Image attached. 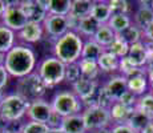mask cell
<instances>
[{
  "mask_svg": "<svg viewBox=\"0 0 153 133\" xmlns=\"http://www.w3.org/2000/svg\"><path fill=\"white\" fill-rule=\"evenodd\" d=\"M108 27L116 35H119L131 27V17L126 13H114L112 15L111 20L108 22Z\"/></svg>",
  "mask_w": 153,
  "mask_h": 133,
  "instance_id": "cell-24",
  "label": "cell"
},
{
  "mask_svg": "<svg viewBox=\"0 0 153 133\" xmlns=\"http://www.w3.org/2000/svg\"><path fill=\"white\" fill-rule=\"evenodd\" d=\"M48 125L43 123H36V121H29L24 124L22 128V133H47L48 132Z\"/></svg>",
  "mask_w": 153,
  "mask_h": 133,
  "instance_id": "cell-36",
  "label": "cell"
},
{
  "mask_svg": "<svg viewBox=\"0 0 153 133\" xmlns=\"http://www.w3.org/2000/svg\"><path fill=\"white\" fill-rule=\"evenodd\" d=\"M61 129L64 133H85V123L83 114H73L69 117H64L61 123Z\"/></svg>",
  "mask_w": 153,
  "mask_h": 133,
  "instance_id": "cell-18",
  "label": "cell"
},
{
  "mask_svg": "<svg viewBox=\"0 0 153 133\" xmlns=\"http://www.w3.org/2000/svg\"><path fill=\"white\" fill-rule=\"evenodd\" d=\"M128 57L131 59V61L137 68L146 65V63H148V47H146V43L139 41L136 44L129 45Z\"/></svg>",
  "mask_w": 153,
  "mask_h": 133,
  "instance_id": "cell-15",
  "label": "cell"
},
{
  "mask_svg": "<svg viewBox=\"0 0 153 133\" xmlns=\"http://www.w3.org/2000/svg\"><path fill=\"white\" fill-rule=\"evenodd\" d=\"M20 8L24 12L28 22L32 23H44V20L48 16L45 7L43 4V0H24L20 1Z\"/></svg>",
  "mask_w": 153,
  "mask_h": 133,
  "instance_id": "cell-9",
  "label": "cell"
},
{
  "mask_svg": "<svg viewBox=\"0 0 153 133\" xmlns=\"http://www.w3.org/2000/svg\"><path fill=\"white\" fill-rule=\"evenodd\" d=\"M52 113H53L52 105L49 103L44 101V100H37V101L32 103L27 112L31 121H36V123H43V124L48 123Z\"/></svg>",
  "mask_w": 153,
  "mask_h": 133,
  "instance_id": "cell-11",
  "label": "cell"
},
{
  "mask_svg": "<svg viewBox=\"0 0 153 133\" xmlns=\"http://www.w3.org/2000/svg\"><path fill=\"white\" fill-rule=\"evenodd\" d=\"M43 4L47 12L56 16H68L72 8L71 0H45V1L43 0Z\"/></svg>",
  "mask_w": 153,
  "mask_h": 133,
  "instance_id": "cell-17",
  "label": "cell"
},
{
  "mask_svg": "<svg viewBox=\"0 0 153 133\" xmlns=\"http://www.w3.org/2000/svg\"><path fill=\"white\" fill-rule=\"evenodd\" d=\"M126 85H128L129 92L139 96V94H143L146 91L148 77H146V75H139V76L129 77V79H126Z\"/></svg>",
  "mask_w": 153,
  "mask_h": 133,
  "instance_id": "cell-26",
  "label": "cell"
},
{
  "mask_svg": "<svg viewBox=\"0 0 153 133\" xmlns=\"http://www.w3.org/2000/svg\"><path fill=\"white\" fill-rule=\"evenodd\" d=\"M47 133H64L63 129L61 128H57V129H48V132Z\"/></svg>",
  "mask_w": 153,
  "mask_h": 133,
  "instance_id": "cell-46",
  "label": "cell"
},
{
  "mask_svg": "<svg viewBox=\"0 0 153 133\" xmlns=\"http://www.w3.org/2000/svg\"><path fill=\"white\" fill-rule=\"evenodd\" d=\"M136 109L143 112L149 119L153 120V93H148V94L141 96L140 99L137 100Z\"/></svg>",
  "mask_w": 153,
  "mask_h": 133,
  "instance_id": "cell-32",
  "label": "cell"
},
{
  "mask_svg": "<svg viewBox=\"0 0 153 133\" xmlns=\"http://www.w3.org/2000/svg\"><path fill=\"white\" fill-rule=\"evenodd\" d=\"M100 27H101V24L96 22L92 16H87L80 20L77 31L80 32L81 35H85V36H95Z\"/></svg>",
  "mask_w": 153,
  "mask_h": 133,
  "instance_id": "cell-28",
  "label": "cell"
},
{
  "mask_svg": "<svg viewBox=\"0 0 153 133\" xmlns=\"http://www.w3.org/2000/svg\"><path fill=\"white\" fill-rule=\"evenodd\" d=\"M36 65L35 52L27 45H16L5 55L4 67L11 76L17 79L33 73Z\"/></svg>",
  "mask_w": 153,
  "mask_h": 133,
  "instance_id": "cell-1",
  "label": "cell"
},
{
  "mask_svg": "<svg viewBox=\"0 0 153 133\" xmlns=\"http://www.w3.org/2000/svg\"><path fill=\"white\" fill-rule=\"evenodd\" d=\"M152 89H153V80H152Z\"/></svg>",
  "mask_w": 153,
  "mask_h": 133,
  "instance_id": "cell-48",
  "label": "cell"
},
{
  "mask_svg": "<svg viewBox=\"0 0 153 133\" xmlns=\"http://www.w3.org/2000/svg\"><path fill=\"white\" fill-rule=\"evenodd\" d=\"M107 49L102 48L101 45H99L95 40H88L84 43L83 52H81V60H89V61H96L100 59V56L102 55Z\"/></svg>",
  "mask_w": 153,
  "mask_h": 133,
  "instance_id": "cell-21",
  "label": "cell"
},
{
  "mask_svg": "<svg viewBox=\"0 0 153 133\" xmlns=\"http://www.w3.org/2000/svg\"><path fill=\"white\" fill-rule=\"evenodd\" d=\"M112 15H113V12H112V10H111L108 3L95 1V5H93V10H92L91 16H92L97 23H100L101 25L108 24V22L111 20Z\"/></svg>",
  "mask_w": 153,
  "mask_h": 133,
  "instance_id": "cell-19",
  "label": "cell"
},
{
  "mask_svg": "<svg viewBox=\"0 0 153 133\" xmlns=\"http://www.w3.org/2000/svg\"><path fill=\"white\" fill-rule=\"evenodd\" d=\"M108 4H109L113 15L114 13H126L129 10L128 1H124V0H111V1H108Z\"/></svg>",
  "mask_w": 153,
  "mask_h": 133,
  "instance_id": "cell-38",
  "label": "cell"
},
{
  "mask_svg": "<svg viewBox=\"0 0 153 133\" xmlns=\"http://www.w3.org/2000/svg\"><path fill=\"white\" fill-rule=\"evenodd\" d=\"M141 5L139 10L134 13V23H136V27L141 31L146 29L149 25L153 23V4L152 5H146L148 3L140 1Z\"/></svg>",
  "mask_w": 153,
  "mask_h": 133,
  "instance_id": "cell-16",
  "label": "cell"
},
{
  "mask_svg": "<svg viewBox=\"0 0 153 133\" xmlns=\"http://www.w3.org/2000/svg\"><path fill=\"white\" fill-rule=\"evenodd\" d=\"M51 105L55 113H57L64 119V117H69L73 114H79L81 109V100L73 92L64 91V92L55 94Z\"/></svg>",
  "mask_w": 153,
  "mask_h": 133,
  "instance_id": "cell-6",
  "label": "cell"
},
{
  "mask_svg": "<svg viewBox=\"0 0 153 133\" xmlns=\"http://www.w3.org/2000/svg\"><path fill=\"white\" fill-rule=\"evenodd\" d=\"M140 133H153V121H152V123H149Z\"/></svg>",
  "mask_w": 153,
  "mask_h": 133,
  "instance_id": "cell-44",
  "label": "cell"
},
{
  "mask_svg": "<svg viewBox=\"0 0 153 133\" xmlns=\"http://www.w3.org/2000/svg\"><path fill=\"white\" fill-rule=\"evenodd\" d=\"M44 29L52 37V39H60L67 32H69L68 19L67 16H56V15H48L44 20Z\"/></svg>",
  "mask_w": 153,
  "mask_h": 133,
  "instance_id": "cell-10",
  "label": "cell"
},
{
  "mask_svg": "<svg viewBox=\"0 0 153 133\" xmlns=\"http://www.w3.org/2000/svg\"><path fill=\"white\" fill-rule=\"evenodd\" d=\"M105 91L108 92V94L111 96V99L114 103L119 101L123 97V94L128 92V85H126V77H124L123 75L120 76H112L109 79V81L104 85Z\"/></svg>",
  "mask_w": 153,
  "mask_h": 133,
  "instance_id": "cell-13",
  "label": "cell"
},
{
  "mask_svg": "<svg viewBox=\"0 0 153 133\" xmlns=\"http://www.w3.org/2000/svg\"><path fill=\"white\" fill-rule=\"evenodd\" d=\"M84 43L81 40L80 35L75 31H69L63 37L57 39L53 45L55 57L59 59L65 65L77 63L79 59H81Z\"/></svg>",
  "mask_w": 153,
  "mask_h": 133,
  "instance_id": "cell-2",
  "label": "cell"
},
{
  "mask_svg": "<svg viewBox=\"0 0 153 133\" xmlns=\"http://www.w3.org/2000/svg\"><path fill=\"white\" fill-rule=\"evenodd\" d=\"M148 47V63H146V73L149 76V80H153V44L146 43Z\"/></svg>",
  "mask_w": 153,
  "mask_h": 133,
  "instance_id": "cell-40",
  "label": "cell"
},
{
  "mask_svg": "<svg viewBox=\"0 0 153 133\" xmlns=\"http://www.w3.org/2000/svg\"><path fill=\"white\" fill-rule=\"evenodd\" d=\"M23 125L19 124V121L12 123H3V126H0V133H22Z\"/></svg>",
  "mask_w": 153,
  "mask_h": 133,
  "instance_id": "cell-39",
  "label": "cell"
},
{
  "mask_svg": "<svg viewBox=\"0 0 153 133\" xmlns=\"http://www.w3.org/2000/svg\"><path fill=\"white\" fill-rule=\"evenodd\" d=\"M119 36L121 37L124 41L129 44V45H132V44H136L141 41V29H139L136 25H131L129 28H126L124 32H121V33H119Z\"/></svg>",
  "mask_w": 153,
  "mask_h": 133,
  "instance_id": "cell-33",
  "label": "cell"
},
{
  "mask_svg": "<svg viewBox=\"0 0 153 133\" xmlns=\"http://www.w3.org/2000/svg\"><path fill=\"white\" fill-rule=\"evenodd\" d=\"M109 112H111V119L113 121H116V123H119V124H125L126 120H128V117H129V114H131L133 111H129V109L123 105L121 103L116 101L111 106Z\"/></svg>",
  "mask_w": 153,
  "mask_h": 133,
  "instance_id": "cell-29",
  "label": "cell"
},
{
  "mask_svg": "<svg viewBox=\"0 0 153 133\" xmlns=\"http://www.w3.org/2000/svg\"><path fill=\"white\" fill-rule=\"evenodd\" d=\"M1 20H3V25L10 28L13 32L15 31L20 32L28 24V19L25 17L24 12L20 8V1H17V3L7 1V8H5L4 13H3Z\"/></svg>",
  "mask_w": 153,
  "mask_h": 133,
  "instance_id": "cell-8",
  "label": "cell"
},
{
  "mask_svg": "<svg viewBox=\"0 0 153 133\" xmlns=\"http://www.w3.org/2000/svg\"><path fill=\"white\" fill-rule=\"evenodd\" d=\"M4 94H3V92L1 91H0V106H1V104H3V100H4Z\"/></svg>",
  "mask_w": 153,
  "mask_h": 133,
  "instance_id": "cell-47",
  "label": "cell"
},
{
  "mask_svg": "<svg viewBox=\"0 0 153 133\" xmlns=\"http://www.w3.org/2000/svg\"><path fill=\"white\" fill-rule=\"evenodd\" d=\"M37 75L42 77L47 88L55 87L65 80V64L61 63L59 59L47 57L40 63Z\"/></svg>",
  "mask_w": 153,
  "mask_h": 133,
  "instance_id": "cell-5",
  "label": "cell"
},
{
  "mask_svg": "<svg viewBox=\"0 0 153 133\" xmlns=\"http://www.w3.org/2000/svg\"><path fill=\"white\" fill-rule=\"evenodd\" d=\"M29 105L31 103H28L19 94H8L4 97L3 104L0 106V120L3 123L19 121L28 112Z\"/></svg>",
  "mask_w": 153,
  "mask_h": 133,
  "instance_id": "cell-4",
  "label": "cell"
},
{
  "mask_svg": "<svg viewBox=\"0 0 153 133\" xmlns=\"http://www.w3.org/2000/svg\"><path fill=\"white\" fill-rule=\"evenodd\" d=\"M8 77H10V73L7 72L4 65H0V91L7 85L8 82Z\"/></svg>",
  "mask_w": 153,
  "mask_h": 133,
  "instance_id": "cell-42",
  "label": "cell"
},
{
  "mask_svg": "<svg viewBox=\"0 0 153 133\" xmlns=\"http://www.w3.org/2000/svg\"><path fill=\"white\" fill-rule=\"evenodd\" d=\"M96 103H97V106H101V108H105V109H111V106L114 104V101L111 99V96L108 94V92L105 91L104 87L97 89V93H96Z\"/></svg>",
  "mask_w": 153,
  "mask_h": 133,
  "instance_id": "cell-34",
  "label": "cell"
},
{
  "mask_svg": "<svg viewBox=\"0 0 153 133\" xmlns=\"http://www.w3.org/2000/svg\"><path fill=\"white\" fill-rule=\"evenodd\" d=\"M143 32H144V36H145L146 40H148V43L153 44V23L146 29H144Z\"/></svg>",
  "mask_w": 153,
  "mask_h": 133,
  "instance_id": "cell-43",
  "label": "cell"
},
{
  "mask_svg": "<svg viewBox=\"0 0 153 133\" xmlns=\"http://www.w3.org/2000/svg\"><path fill=\"white\" fill-rule=\"evenodd\" d=\"M109 133H136L132 128H129L126 124H116L114 126H112Z\"/></svg>",
  "mask_w": 153,
  "mask_h": 133,
  "instance_id": "cell-41",
  "label": "cell"
},
{
  "mask_svg": "<svg viewBox=\"0 0 153 133\" xmlns=\"http://www.w3.org/2000/svg\"><path fill=\"white\" fill-rule=\"evenodd\" d=\"M107 51H109L111 53H113L114 56H117L119 59H123L125 56H128L129 52V44L124 41L119 35H116V39L111 44L109 47L107 48Z\"/></svg>",
  "mask_w": 153,
  "mask_h": 133,
  "instance_id": "cell-31",
  "label": "cell"
},
{
  "mask_svg": "<svg viewBox=\"0 0 153 133\" xmlns=\"http://www.w3.org/2000/svg\"><path fill=\"white\" fill-rule=\"evenodd\" d=\"M120 59L109 51H105L97 60V65L102 72H114L119 69Z\"/></svg>",
  "mask_w": 153,
  "mask_h": 133,
  "instance_id": "cell-23",
  "label": "cell"
},
{
  "mask_svg": "<svg viewBox=\"0 0 153 133\" xmlns=\"http://www.w3.org/2000/svg\"><path fill=\"white\" fill-rule=\"evenodd\" d=\"M83 119L85 123L87 131H95V129H104L111 123V112L109 109L101 108V106H89L85 108L83 112Z\"/></svg>",
  "mask_w": 153,
  "mask_h": 133,
  "instance_id": "cell-7",
  "label": "cell"
},
{
  "mask_svg": "<svg viewBox=\"0 0 153 133\" xmlns=\"http://www.w3.org/2000/svg\"><path fill=\"white\" fill-rule=\"evenodd\" d=\"M73 91H75L76 96L81 100V101H88V100L93 99L96 96V92H97V82L96 80H89V79H85L81 76L75 84L72 85Z\"/></svg>",
  "mask_w": 153,
  "mask_h": 133,
  "instance_id": "cell-12",
  "label": "cell"
},
{
  "mask_svg": "<svg viewBox=\"0 0 153 133\" xmlns=\"http://www.w3.org/2000/svg\"><path fill=\"white\" fill-rule=\"evenodd\" d=\"M152 121L153 120L149 119V117L146 116V114H144L143 112L134 109V111L129 114V117H128V120H126L125 124L129 126V128L133 129L136 133H140L149 123H152Z\"/></svg>",
  "mask_w": 153,
  "mask_h": 133,
  "instance_id": "cell-22",
  "label": "cell"
},
{
  "mask_svg": "<svg viewBox=\"0 0 153 133\" xmlns=\"http://www.w3.org/2000/svg\"><path fill=\"white\" fill-rule=\"evenodd\" d=\"M137 97H136V94H133L132 92H126L123 94V97L119 100V103H121L124 106H126V108L129 109V111H134L136 109V105H137Z\"/></svg>",
  "mask_w": 153,
  "mask_h": 133,
  "instance_id": "cell-37",
  "label": "cell"
},
{
  "mask_svg": "<svg viewBox=\"0 0 153 133\" xmlns=\"http://www.w3.org/2000/svg\"><path fill=\"white\" fill-rule=\"evenodd\" d=\"M5 8H7V1H3V0H0V16H3Z\"/></svg>",
  "mask_w": 153,
  "mask_h": 133,
  "instance_id": "cell-45",
  "label": "cell"
},
{
  "mask_svg": "<svg viewBox=\"0 0 153 133\" xmlns=\"http://www.w3.org/2000/svg\"><path fill=\"white\" fill-rule=\"evenodd\" d=\"M44 28L40 23H32L28 22V24L19 32V39L24 43L33 44L42 40Z\"/></svg>",
  "mask_w": 153,
  "mask_h": 133,
  "instance_id": "cell-14",
  "label": "cell"
},
{
  "mask_svg": "<svg viewBox=\"0 0 153 133\" xmlns=\"http://www.w3.org/2000/svg\"><path fill=\"white\" fill-rule=\"evenodd\" d=\"M93 5H95V1H91V0H75L72 1V8H71L69 15L81 20L87 16H91Z\"/></svg>",
  "mask_w": 153,
  "mask_h": 133,
  "instance_id": "cell-20",
  "label": "cell"
},
{
  "mask_svg": "<svg viewBox=\"0 0 153 133\" xmlns=\"http://www.w3.org/2000/svg\"><path fill=\"white\" fill-rule=\"evenodd\" d=\"M114 39H116V33L108 27V24H104V25L100 27L99 31L96 32V35L93 36V40L105 49L113 43Z\"/></svg>",
  "mask_w": 153,
  "mask_h": 133,
  "instance_id": "cell-25",
  "label": "cell"
},
{
  "mask_svg": "<svg viewBox=\"0 0 153 133\" xmlns=\"http://www.w3.org/2000/svg\"><path fill=\"white\" fill-rule=\"evenodd\" d=\"M81 71V76L89 80H96L100 73V68L96 61H89V60H80L79 61Z\"/></svg>",
  "mask_w": 153,
  "mask_h": 133,
  "instance_id": "cell-30",
  "label": "cell"
},
{
  "mask_svg": "<svg viewBox=\"0 0 153 133\" xmlns=\"http://www.w3.org/2000/svg\"><path fill=\"white\" fill-rule=\"evenodd\" d=\"M80 77H81V71H80V65H79V61L75 64L65 65V80L67 81L73 85Z\"/></svg>",
  "mask_w": 153,
  "mask_h": 133,
  "instance_id": "cell-35",
  "label": "cell"
},
{
  "mask_svg": "<svg viewBox=\"0 0 153 133\" xmlns=\"http://www.w3.org/2000/svg\"><path fill=\"white\" fill-rule=\"evenodd\" d=\"M47 85L44 84L37 73H31L17 80L16 82V94L22 96L28 103H35L37 100H42V97L45 94Z\"/></svg>",
  "mask_w": 153,
  "mask_h": 133,
  "instance_id": "cell-3",
  "label": "cell"
},
{
  "mask_svg": "<svg viewBox=\"0 0 153 133\" xmlns=\"http://www.w3.org/2000/svg\"><path fill=\"white\" fill-rule=\"evenodd\" d=\"M15 32L4 25H0V53L7 55L13 48Z\"/></svg>",
  "mask_w": 153,
  "mask_h": 133,
  "instance_id": "cell-27",
  "label": "cell"
}]
</instances>
